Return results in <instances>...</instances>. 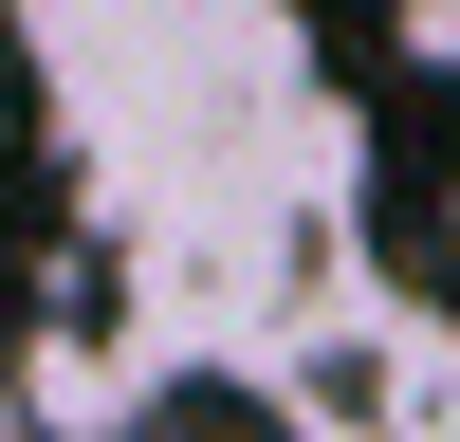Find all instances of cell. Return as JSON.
<instances>
[{"mask_svg": "<svg viewBox=\"0 0 460 442\" xmlns=\"http://www.w3.org/2000/svg\"><path fill=\"white\" fill-rule=\"evenodd\" d=\"M387 56L424 74V93H460V0H387Z\"/></svg>", "mask_w": 460, "mask_h": 442, "instance_id": "obj_1", "label": "cell"}]
</instances>
